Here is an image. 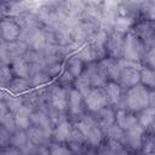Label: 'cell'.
Returning <instances> with one entry per match:
<instances>
[{"mask_svg": "<svg viewBox=\"0 0 155 155\" xmlns=\"http://www.w3.org/2000/svg\"><path fill=\"white\" fill-rule=\"evenodd\" d=\"M0 35L6 42L18 40L21 35V27L15 19L6 17L0 21Z\"/></svg>", "mask_w": 155, "mask_h": 155, "instance_id": "6", "label": "cell"}, {"mask_svg": "<svg viewBox=\"0 0 155 155\" xmlns=\"http://www.w3.org/2000/svg\"><path fill=\"white\" fill-rule=\"evenodd\" d=\"M27 50H28V46H27V44L23 42V41L15 40V41L7 42V51H8L10 62L12 63L13 61L24 58V56H25V53H27Z\"/></svg>", "mask_w": 155, "mask_h": 155, "instance_id": "19", "label": "cell"}, {"mask_svg": "<svg viewBox=\"0 0 155 155\" xmlns=\"http://www.w3.org/2000/svg\"><path fill=\"white\" fill-rule=\"evenodd\" d=\"M84 73L87 75L92 87H103L108 81L107 74L98 62L88 63V65L84 69Z\"/></svg>", "mask_w": 155, "mask_h": 155, "instance_id": "5", "label": "cell"}, {"mask_svg": "<svg viewBox=\"0 0 155 155\" xmlns=\"http://www.w3.org/2000/svg\"><path fill=\"white\" fill-rule=\"evenodd\" d=\"M30 108L25 104H22L16 111H13V117H15V122H16V127L21 128V130H27L31 122H30Z\"/></svg>", "mask_w": 155, "mask_h": 155, "instance_id": "18", "label": "cell"}, {"mask_svg": "<svg viewBox=\"0 0 155 155\" xmlns=\"http://www.w3.org/2000/svg\"><path fill=\"white\" fill-rule=\"evenodd\" d=\"M0 127H2L5 131H7L10 134L17 130L13 114L11 111H7L6 114L0 116Z\"/></svg>", "mask_w": 155, "mask_h": 155, "instance_id": "29", "label": "cell"}, {"mask_svg": "<svg viewBox=\"0 0 155 155\" xmlns=\"http://www.w3.org/2000/svg\"><path fill=\"white\" fill-rule=\"evenodd\" d=\"M30 81L29 79H24V78H18L16 76L15 79H11L8 82V87L12 92L15 93H22L24 91H27L30 87Z\"/></svg>", "mask_w": 155, "mask_h": 155, "instance_id": "26", "label": "cell"}, {"mask_svg": "<svg viewBox=\"0 0 155 155\" xmlns=\"http://www.w3.org/2000/svg\"><path fill=\"white\" fill-rule=\"evenodd\" d=\"M94 114H96V116H93V117H94V120L97 121L98 126H99L103 131H104L105 128H108L109 126H111L113 124H115V111H114V109H113L111 107H109V105L102 108L101 110L96 111Z\"/></svg>", "mask_w": 155, "mask_h": 155, "instance_id": "13", "label": "cell"}, {"mask_svg": "<svg viewBox=\"0 0 155 155\" xmlns=\"http://www.w3.org/2000/svg\"><path fill=\"white\" fill-rule=\"evenodd\" d=\"M84 105L91 113H96L107 107L108 101L103 87H91V90L84 96Z\"/></svg>", "mask_w": 155, "mask_h": 155, "instance_id": "4", "label": "cell"}, {"mask_svg": "<svg viewBox=\"0 0 155 155\" xmlns=\"http://www.w3.org/2000/svg\"><path fill=\"white\" fill-rule=\"evenodd\" d=\"M2 101L6 103V105H7V108H8V110H10L11 113L16 111V110L23 104V101H22L21 98H17V97H6V98L2 99Z\"/></svg>", "mask_w": 155, "mask_h": 155, "instance_id": "33", "label": "cell"}, {"mask_svg": "<svg viewBox=\"0 0 155 155\" xmlns=\"http://www.w3.org/2000/svg\"><path fill=\"white\" fill-rule=\"evenodd\" d=\"M73 79H74V76H73L67 69L64 70V73H63L62 76H61V80L64 81V82H70V81H73Z\"/></svg>", "mask_w": 155, "mask_h": 155, "instance_id": "36", "label": "cell"}, {"mask_svg": "<svg viewBox=\"0 0 155 155\" xmlns=\"http://www.w3.org/2000/svg\"><path fill=\"white\" fill-rule=\"evenodd\" d=\"M7 111H10V110H8L7 105H6V103L0 98V116L4 115V114H6Z\"/></svg>", "mask_w": 155, "mask_h": 155, "instance_id": "37", "label": "cell"}, {"mask_svg": "<svg viewBox=\"0 0 155 155\" xmlns=\"http://www.w3.org/2000/svg\"><path fill=\"white\" fill-rule=\"evenodd\" d=\"M48 79V75L44 71H36L34 74H31L30 76V85H34V86H38V85H42L47 81Z\"/></svg>", "mask_w": 155, "mask_h": 155, "instance_id": "32", "label": "cell"}, {"mask_svg": "<svg viewBox=\"0 0 155 155\" xmlns=\"http://www.w3.org/2000/svg\"><path fill=\"white\" fill-rule=\"evenodd\" d=\"M0 63L2 64H10V58H8V51H7V42L5 40L0 41Z\"/></svg>", "mask_w": 155, "mask_h": 155, "instance_id": "34", "label": "cell"}, {"mask_svg": "<svg viewBox=\"0 0 155 155\" xmlns=\"http://www.w3.org/2000/svg\"><path fill=\"white\" fill-rule=\"evenodd\" d=\"M80 117L75 121L74 126L81 132V134L84 136V140L85 143L90 144V145H99L102 139H103V130L98 126L97 121L94 120L93 116L90 115H79Z\"/></svg>", "mask_w": 155, "mask_h": 155, "instance_id": "2", "label": "cell"}, {"mask_svg": "<svg viewBox=\"0 0 155 155\" xmlns=\"http://www.w3.org/2000/svg\"><path fill=\"white\" fill-rule=\"evenodd\" d=\"M98 63L101 64V67L105 71L107 78L117 82V79H119V75H120V71H121L120 65L117 63V58H114V57L107 58V57H104L101 61H98Z\"/></svg>", "mask_w": 155, "mask_h": 155, "instance_id": "14", "label": "cell"}, {"mask_svg": "<svg viewBox=\"0 0 155 155\" xmlns=\"http://www.w3.org/2000/svg\"><path fill=\"white\" fill-rule=\"evenodd\" d=\"M10 144V133L5 131L2 127H0V147Z\"/></svg>", "mask_w": 155, "mask_h": 155, "instance_id": "35", "label": "cell"}, {"mask_svg": "<svg viewBox=\"0 0 155 155\" xmlns=\"http://www.w3.org/2000/svg\"><path fill=\"white\" fill-rule=\"evenodd\" d=\"M50 99L54 110L64 111L67 109V103H68V90L64 87H54L51 92Z\"/></svg>", "mask_w": 155, "mask_h": 155, "instance_id": "12", "label": "cell"}, {"mask_svg": "<svg viewBox=\"0 0 155 155\" xmlns=\"http://www.w3.org/2000/svg\"><path fill=\"white\" fill-rule=\"evenodd\" d=\"M0 16H1V11H0Z\"/></svg>", "mask_w": 155, "mask_h": 155, "instance_id": "38", "label": "cell"}, {"mask_svg": "<svg viewBox=\"0 0 155 155\" xmlns=\"http://www.w3.org/2000/svg\"><path fill=\"white\" fill-rule=\"evenodd\" d=\"M27 136H28V139L35 144L36 147H40V145H46L48 143V139L50 137L52 136L51 132L39 127V126H35V125H30L27 130Z\"/></svg>", "mask_w": 155, "mask_h": 155, "instance_id": "11", "label": "cell"}, {"mask_svg": "<svg viewBox=\"0 0 155 155\" xmlns=\"http://www.w3.org/2000/svg\"><path fill=\"white\" fill-rule=\"evenodd\" d=\"M139 82L148 87L149 90H154L155 86V73L151 67L144 65L139 69Z\"/></svg>", "mask_w": 155, "mask_h": 155, "instance_id": "21", "label": "cell"}, {"mask_svg": "<svg viewBox=\"0 0 155 155\" xmlns=\"http://www.w3.org/2000/svg\"><path fill=\"white\" fill-rule=\"evenodd\" d=\"M30 122H31V125L39 126L51 133L53 131L52 121H51L50 116L47 114H45L44 111H31L30 113Z\"/></svg>", "mask_w": 155, "mask_h": 155, "instance_id": "20", "label": "cell"}, {"mask_svg": "<svg viewBox=\"0 0 155 155\" xmlns=\"http://www.w3.org/2000/svg\"><path fill=\"white\" fill-rule=\"evenodd\" d=\"M82 62L85 63H91L96 59V56H94V52H93V48L91 46H87L85 48H82L78 56Z\"/></svg>", "mask_w": 155, "mask_h": 155, "instance_id": "30", "label": "cell"}, {"mask_svg": "<svg viewBox=\"0 0 155 155\" xmlns=\"http://www.w3.org/2000/svg\"><path fill=\"white\" fill-rule=\"evenodd\" d=\"M153 90H149L140 82L127 88L125 97L122 99L126 110L131 113H139L149 105H154L153 102Z\"/></svg>", "mask_w": 155, "mask_h": 155, "instance_id": "1", "label": "cell"}, {"mask_svg": "<svg viewBox=\"0 0 155 155\" xmlns=\"http://www.w3.org/2000/svg\"><path fill=\"white\" fill-rule=\"evenodd\" d=\"M28 140L29 139H28L25 130L17 128L15 132H12L10 134V144H11V147H15L17 149H21Z\"/></svg>", "mask_w": 155, "mask_h": 155, "instance_id": "25", "label": "cell"}, {"mask_svg": "<svg viewBox=\"0 0 155 155\" xmlns=\"http://www.w3.org/2000/svg\"><path fill=\"white\" fill-rule=\"evenodd\" d=\"M145 54V46L142 40L132 33H128L124 36L122 47H121V56L122 58L131 59L139 62Z\"/></svg>", "mask_w": 155, "mask_h": 155, "instance_id": "3", "label": "cell"}, {"mask_svg": "<svg viewBox=\"0 0 155 155\" xmlns=\"http://www.w3.org/2000/svg\"><path fill=\"white\" fill-rule=\"evenodd\" d=\"M124 34L120 31L114 33L111 36L107 38L105 40V51H108L111 57L119 58L121 56V47H122V41H124Z\"/></svg>", "mask_w": 155, "mask_h": 155, "instance_id": "15", "label": "cell"}, {"mask_svg": "<svg viewBox=\"0 0 155 155\" xmlns=\"http://www.w3.org/2000/svg\"><path fill=\"white\" fill-rule=\"evenodd\" d=\"M139 69L140 68H134V67L121 69L117 79V84L121 86V88H128L139 82Z\"/></svg>", "mask_w": 155, "mask_h": 155, "instance_id": "10", "label": "cell"}, {"mask_svg": "<svg viewBox=\"0 0 155 155\" xmlns=\"http://www.w3.org/2000/svg\"><path fill=\"white\" fill-rule=\"evenodd\" d=\"M145 128L138 122L131 128L125 131V144L133 150H139L143 145V134Z\"/></svg>", "mask_w": 155, "mask_h": 155, "instance_id": "7", "label": "cell"}, {"mask_svg": "<svg viewBox=\"0 0 155 155\" xmlns=\"http://www.w3.org/2000/svg\"><path fill=\"white\" fill-rule=\"evenodd\" d=\"M138 114H139V115L137 116V119H138V124L142 125L145 130H147L149 126L153 125V122H154V116H155L154 105H149V107H147L145 109L140 110Z\"/></svg>", "mask_w": 155, "mask_h": 155, "instance_id": "24", "label": "cell"}, {"mask_svg": "<svg viewBox=\"0 0 155 155\" xmlns=\"http://www.w3.org/2000/svg\"><path fill=\"white\" fill-rule=\"evenodd\" d=\"M71 128H73V125L70 122H68L67 120L59 121L56 125V127L53 128V131H52L53 140L57 142V143H67L68 139H69Z\"/></svg>", "mask_w": 155, "mask_h": 155, "instance_id": "17", "label": "cell"}, {"mask_svg": "<svg viewBox=\"0 0 155 155\" xmlns=\"http://www.w3.org/2000/svg\"><path fill=\"white\" fill-rule=\"evenodd\" d=\"M50 153L53 155H65V154H70L71 149L63 145V143H53L50 147Z\"/></svg>", "mask_w": 155, "mask_h": 155, "instance_id": "31", "label": "cell"}, {"mask_svg": "<svg viewBox=\"0 0 155 155\" xmlns=\"http://www.w3.org/2000/svg\"><path fill=\"white\" fill-rule=\"evenodd\" d=\"M11 64H12V70H13L16 76L24 78V79H30V75H31L30 74V68H29L28 62L24 58L13 61Z\"/></svg>", "mask_w": 155, "mask_h": 155, "instance_id": "22", "label": "cell"}, {"mask_svg": "<svg viewBox=\"0 0 155 155\" xmlns=\"http://www.w3.org/2000/svg\"><path fill=\"white\" fill-rule=\"evenodd\" d=\"M67 109L70 115L79 116L82 114L84 110V97L82 94L75 90L70 88L68 90V103H67Z\"/></svg>", "mask_w": 155, "mask_h": 155, "instance_id": "9", "label": "cell"}, {"mask_svg": "<svg viewBox=\"0 0 155 155\" xmlns=\"http://www.w3.org/2000/svg\"><path fill=\"white\" fill-rule=\"evenodd\" d=\"M103 133L108 137L109 140L119 142V143H122L125 145V131L120 126H117L116 124H113L111 126L105 128L103 131Z\"/></svg>", "mask_w": 155, "mask_h": 155, "instance_id": "23", "label": "cell"}, {"mask_svg": "<svg viewBox=\"0 0 155 155\" xmlns=\"http://www.w3.org/2000/svg\"><path fill=\"white\" fill-rule=\"evenodd\" d=\"M91 87H92L91 86V82H90L87 75L84 71L75 78V80H74V88L78 90L82 94V97L91 90Z\"/></svg>", "mask_w": 155, "mask_h": 155, "instance_id": "27", "label": "cell"}, {"mask_svg": "<svg viewBox=\"0 0 155 155\" xmlns=\"http://www.w3.org/2000/svg\"><path fill=\"white\" fill-rule=\"evenodd\" d=\"M67 70H68L74 78H76L78 75H80V74L84 71V62H82L78 56L71 57V58H69L68 62H67Z\"/></svg>", "mask_w": 155, "mask_h": 155, "instance_id": "28", "label": "cell"}, {"mask_svg": "<svg viewBox=\"0 0 155 155\" xmlns=\"http://www.w3.org/2000/svg\"><path fill=\"white\" fill-rule=\"evenodd\" d=\"M138 122V119L137 116L134 115V113H131V111H126L124 108L122 109H119L116 113H115V124L117 126H120L124 131L131 128L132 126H134Z\"/></svg>", "mask_w": 155, "mask_h": 155, "instance_id": "16", "label": "cell"}, {"mask_svg": "<svg viewBox=\"0 0 155 155\" xmlns=\"http://www.w3.org/2000/svg\"><path fill=\"white\" fill-rule=\"evenodd\" d=\"M104 93L107 96V101H108V105L109 107H119L124 99L122 97V88L121 86L116 82V81H107L105 85L103 86Z\"/></svg>", "mask_w": 155, "mask_h": 155, "instance_id": "8", "label": "cell"}]
</instances>
